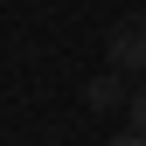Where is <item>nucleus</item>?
<instances>
[{"mask_svg": "<svg viewBox=\"0 0 146 146\" xmlns=\"http://www.w3.org/2000/svg\"><path fill=\"white\" fill-rule=\"evenodd\" d=\"M104 63L111 70H146V14H125L104 35Z\"/></svg>", "mask_w": 146, "mask_h": 146, "instance_id": "1", "label": "nucleus"}, {"mask_svg": "<svg viewBox=\"0 0 146 146\" xmlns=\"http://www.w3.org/2000/svg\"><path fill=\"white\" fill-rule=\"evenodd\" d=\"M84 104H90V111H111V104H125L118 70H111V77H90V84H84Z\"/></svg>", "mask_w": 146, "mask_h": 146, "instance_id": "2", "label": "nucleus"}, {"mask_svg": "<svg viewBox=\"0 0 146 146\" xmlns=\"http://www.w3.org/2000/svg\"><path fill=\"white\" fill-rule=\"evenodd\" d=\"M132 132H146V84L132 90Z\"/></svg>", "mask_w": 146, "mask_h": 146, "instance_id": "3", "label": "nucleus"}, {"mask_svg": "<svg viewBox=\"0 0 146 146\" xmlns=\"http://www.w3.org/2000/svg\"><path fill=\"white\" fill-rule=\"evenodd\" d=\"M104 146H146V132H118V139H104Z\"/></svg>", "mask_w": 146, "mask_h": 146, "instance_id": "4", "label": "nucleus"}]
</instances>
